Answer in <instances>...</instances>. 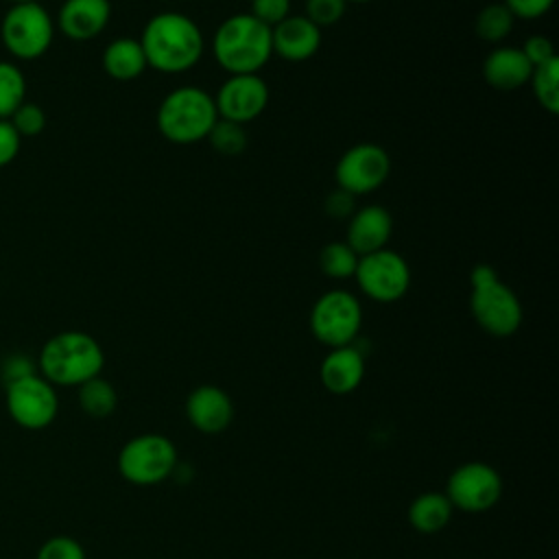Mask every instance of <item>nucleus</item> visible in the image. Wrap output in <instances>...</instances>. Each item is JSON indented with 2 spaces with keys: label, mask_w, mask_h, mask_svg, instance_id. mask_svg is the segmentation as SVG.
<instances>
[{
  "label": "nucleus",
  "mask_w": 559,
  "mask_h": 559,
  "mask_svg": "<svg viewBox=\"0 0 559 559\" xmlns=\"http://www.w3.org/2000/svg\"><path fill=\"white\" fill-rule=\"evenodd\" d=\"M138 41L144 50L146 66L164 74H181L192 70L205 50V39L199 24L177 11L153 15Z\"/></svg>",
  "instance_id": "1"
},
{
  "label": "nucleus",
  "mask_w": 559,
  "mask_h": 559,
  "mask_svg": "<svg viewBox=\"0 0 559 559\" xmlns=\"http://www.w3.org/2000/svg\"><path fill=\"white\" fill-rule=\"evenodd\" d=\"M105 352L100 343L81 330H63L52 334L39 349L37 371L52 386H79L100 376Z\"/></svg>",
  "instance_id": "2"
},
{
  "label": "nucleus",
  "mask_w": 559,
  "mask_h": 559,
  "mask_svg": "<svg viewBox=\"0 0 559 559\" xmlns=\"http://www.w3.org/2000/svg\"><path fill=\"white\" fill-rule=\"evenodd\" d=\"M212 55L227 74H258L273 57L271 26L251 13L229 15L212 37Z\"/></svg>",
  "instance_id": "3"
},
{
  "label": "nucleus",
  "mask_w": 559,
  "mask_h": 559,
  "mask_svg": "<svg viewBox=\"0 0 559 559\" xmlns=\"http://www.w3.org/2000/svg\"><path fill=\"white\" fill-rule=\"evenodd\" d=\"M157 129L173 144H194L207 138L218 120L214 96L203 87L181 85L170 90L157 107Z\"/></svg>",
  "instance_id": "4"
},
{
  "label": "nucleus",
  "mask_w": 559,
  "mask_h": 559,
  "mask_svg": "<svg viewBox=\"0 0 559 559\" xmlns=\"http://www.w3.org/2000/svg\"><path fill=\"white\" fill-rule=\"evenodd\" d=\"M469 310L480 330L504 338L520 330L524 310L518 295L496 275L493 266L476 264L469 273Z\"/></svg>",
  "instance_id": "5"
},
{
  "label": "nucleus",
  "mask_w": 559,
  "mask_h": 559,
  "mask_svg": "<svg viewBox=\"0 0 559 559\" xmlns=\"http://www.w3.org/2000/svg\"><path fill=\"white\" fill-rule=\"evenodd\" d=\"M55 31L52 15L37 0L13 4L2 15L0 41L13 59L33 61L50 50Z\"/></svg>",
  "instance_id": "6"
},
{
  "label": "nucleus",
  "mask_w": 559,
  "mask_h": 559,
  "mask_svg": "<svg viewBox=\"0 0 559 559\" xmlns=\"http://www.w3.org/2000/svg\"><path fill=\"white\" fill-rule=\"evenodd\" d=\"M177 469L175 443L157 432H144L129 439L118 452L120 476L140 487L157 485Z\"/></svg>",
  "instance_id": "7"
},
{
  "label": "nucleus",
  "mask_w": 559,
  "mask_h": 559,
  "mask_svg": "<svg viewBox=\"0 0 559 559\" xmlns=\"http://www.w3.org/2000/svg\"><path fill=\"white\" fill-rule=\"evenodd\" d=\"M308 323L321 345L330 349L352 345L362 325V306L354 293L334 288L312 304Z\"/></svg>",
  "instance_id": "8"
},
{
  "label": "nucleus",
  "mask_w": 559,
  "mask_h": 559,
  "mask_svg": "<svg viewBox=\"0 0 559 559\" xmlns=\"http://www.w3.org/2000/svg\"><path fill=\"white\" fill-rule=\"evenodd\" d=\"M354 280L362 295L378 304H393L408 293V262L393 249L384 247L358 258Z\"/></svg>",
  "instance_id": "9"
},
{
  "label": "nucleus",
  "mask_w": 559,
  "mask_h": 559,
  "mask_svg": "<svg viewBox=\"0 0 559 559\" xmlns=\"http://www.w3.org/2000/svg\"><path fill=\"white\" fill-rule=\"evenodd\" d=\"M7 386V411L11 419L26 430L48 428L59 413L57 386H52L39 371L17 378Z\"/></svg>",
  "instance_id": "10"
},
{
  "label": "nucleus",
  "mask_w": 559,
  "mask_h": 559,
  "mask_svg": "<svg viewBox=\"0 0 559 559\" xmlns=\"http://www.w3.org/2000/svg\"><path fill=\"white\" fill-rule=\"evenodd\" d=\"M445 496L454 509L483 513L496 507L502 496V478L496 467L483 461H467L454 467L445 483Z\"/></svg>",
  "instance_id": "11"
},
{
  "label": "nucleus",
  "mask_w": 559,
  "mask_h": 559,
  "mask_svg": "<svg viewBox=\"0 0 559 559\" xmlns=\"http://www.w3.org/2000/svg\"><path fill=\"white\" fill-rule=\"evenodd\" d=\"M391 173L389 153L373 142L349 146L336 162L334 177L341 190L358 197L378 190Z\"/></svg>",
  "instance_id": "12"
},
{
  "label": "nucleus",
  "mask_w": 559,
  "mask_h": 559,
  "mask_svg": "<svg viewBox=\"0 0 559 559\" xmlns=\"http://www.w3.org/2000/svg\"><path fill=\"white\" fill-rule=\"evenodd\" d=\"M269 85L258 74H229L214 96L216 114L223 120L247 124L269 105Z\"/></svg>",
  "instance_id": "13"
},
{
  "label": "nucleus",
  "mask_w": 559,
  "mask_h": 559,
  "mask_svg": "<svg viewBox=\"0 0 559 559\" xmlns=\"http://www.w3.org/2000/svg\"><path fill=\"white\" fill-rule=\"evenodd\" d=\"M186 419L203 435L223 432L234 419V402L216 384H199L186 397Z\"/></svg>",
  "instance_id": "14"
},
{
  "label": "nucleus",
  "mask_w": 559,
  "mask_h": 559,
  "mask_svg": "<svg viewBox=\"0 0 559 559\" xmlns=\"http://www.w3.org/2000/svg\"><path fill=\"white\" fill-rule=\"evenodd\" d=\"M109 20V0H63L57 11L55 28L72 41H90L107 28Z\"/></svg>",
  "instance_id": "15"
},
{
  "label": "nucleus",
  "mask_w": 559,
  "mask_h": 559,
  "mask_svg": "<svg viewBox=\"0 0 559 559\" xmlns=\"http://www.w3.org/2000/svg\"><path fill=\"white\" fill-rule=\"evenodd\" d=\"M273 55L284 61H306L317 55L321 46V28L312 24L306 15H288L271 28Z\"/></svg>",
  "instance_id": "16"
},
{
  "label": "nucleus",
  "mask_w": 559,
  "mask_h": 559,
  "mask_svg": "<svg viewBox=\"0 0 559 559\" xmlns=\"http://www.w3.org/2000/svg\"><path fill=\"white\" fill-rule=\"evenodd\" d=\"M319 378L325 391L334 395H347L356 391L365 378V354L354 343L332 347L321 360Z\"/></svg>",
  "instance_id": "17"
},
{
  "label": "nucleus",
  "mask_w": 559,
  "mask_h": 559,
  "mask_svg": "<svg viewBox=\"0 0 559 559\" xmlns=\"http://www.w3.org/2000/svg\"><path fill=\"white\" fill-rule=\"evenodd\" d=\"M393 231V218L382 205H365L349 216L345 242L358 253H373L384 249Z\"/></svg>",
  "instance_id": "18"
},
{
  "label": "nucleus",
  "mask_w": 559,
  "mask_h": 559,
  "mask_svg": "<svg viewBox=\"0 0 559 559\" xmlns=\"http://www.w3.org/2000/svg\"><path fill=\"white\" fill-rule=\"evenodd\" d=\"M533 66L515 46H498L483 61V79L496 90H518L528 83Z\"/></svg>",
  "instance_id": "19"
},
{
  "label": "nucleus",
  "mask_w": 559,
  "mask_h": 559,
  "mask_svg": "<svg viewBox=\"0 0 559 559\" xmlns=\"http://www.w3.org/2000/svg\"><path fill=\"white\" fill-rule=\"evenodd\" d=\"M146 57L138 39L118 37L103 50V70L114 81H133L146 70Z\"/></svg>",
  "instance_id": "20"
},
{
  "label": "nucleus",
  "mask_w": 559,
  "mask_h": 559,
  "mask_svg": "<svg viewBox=\"0 0 559 559\" xmlns=\"http://www.w3.org/2000/svg\"><path fill=\"white\" fill-rule=\"evenodd\" d=\"M452 513H454L452 502L448 500L445 493H439V491L419 493L408 504V522L417 533H424V535L443 531L450 524Z\"/></svg>",
  "instance_id": "21"
},
{
  "label": "nucleus",
  "mask_w": 559,
  "mask_h": 559,
  "mask_svg": "<svg viewBox=\"0 0 559 559\" xmlns=\"http://www.w3.org/2000/svg\"><path fill=\"white\" fill-rule=\"evenodd\" d=\"M76 389H79V393H76L79 406L92 419H105L118 406V393H116L114 384L109 380H105L103 376L90 378L87 382L79 384Z\"/></svg>",
  "instance_id": "22"
},
{
  "label": "nucleus",
  "mask_w": 559,
  "mask_h": 559,
  "mask_svg": "<svg viewBox=\"0 0 559 559\" xmlns=\"http://www.w3.org/2000/svg\"><path fill=\"white\" fill-rule=\"evenodd\" d=\"M513 24H515V17L511 15V11L502 2H493V4H485L478 11L474 20V31L483 41L500 44L511 35Z\"/></svg>",
  "instance_id": "23"
},
{
  "label": "nucleus",
  "mask_w": 559,
  "mask_h": 559,
  "mask_svg": "<svg viewBox=\"0 0 559 559\" xmlns=\"http://www.w3.org/2000/svg\"><path fill=\"white\" fill-rule=\"evenodd\" d=\"M528 83L542 109L552 116L559 114V57L533 68Z\"/></svg>",
  "instance_id": "24"
},
{
  "label": "nucleus",
  "mask_w": 559,
  "mask_h": 559,
  "mask_svg": "<svg viewBox=\"0 0 559 559\" xmlns=\"http://www.w3.org/2000/svg\"><path fill=\"white\" fill-rule=\"evenodd\" d=\"M26 100V76L13 61L0 59V118H9Z\"/></svg>",
  "instance_id": "25"
},
{
  "label": "nucleus",
  "mask_w": 559,
  "mask_h": 559,
  "mask_svg": "<svg viewBox=\"0 0 559 559\" xmlns=\"http://www.w3.org/2000/svg\"><path fill=\"white\" fill-rule=\"evenodd\" d=\"M358 253L343 240V242H328L319 253V266L325 277L332 280H349L354 277Z\"/></svg>",
  "instance_id": "26"
},
{
  "label": "nucleus",
  "mask_w": 559,
  "mask_h": 559,
  "mask_svg": "<svg viewBox=\"0 0 559 559\" xmlns=\"http://www.w3.org/2000/svg\"><path fill=\"white\" fill-rule=\"evenodd\" d=\"M205 140H210L212 148L216 153H221V155H240L245 151V146H247L245 124L218 118L214 122V127L210 129Z\"/></svg>",
  "instance_id": "27"
},
{
  "label": "nucleus",
  "mask_w": 559,
  "mask_h": 559,
  "mask_svg": "<svg viewBox=\"0 0 559 559\" xmlns=\"http://www.w3.org/2000/svg\"><path fill=\"white\" fill-rule=\"evenodd\" d=\"M9 122L13 124V129L20 133V138H37L44 129H46V111L44 107H39L37 103L24 100L11 116Z\"/></svg>",
  "instance_id": "28"
},
{
  "label": "nucleus",
  "mask_w": 559,
  "mask_h": 559,
  "mask_svg": "<svg viewBox=\"0 0 559 559\" xmlns=\"http://www.w3.org/2000/svg\"><path fill=\"white\" fill-rule=\"evenodd\" d=\"M35 559H87V557L83 546L74 537L55 535L39 546Z\"/></svg>",
  "instance_id": "29"
},
{
  "label": "nucleus",
  "mask_w": 559,
  "mask_h": 559,
  "mask_svg": "<svg viewBox=\"0 0 559 559\" xmlns=\"http://www.w3.org/2000/svg\"><path fill=\"white\" fill-rule=\"evenodd\" d=\"M347 9V0H306V17L317 24L319 28L323 26H334Z\"/></svg>",
  "instance_id": "30"
},
{
  "label": "nucleus",
  "mask_w": 559,
  "mask_h": 559,
  "mask_svg": "<svg viewBox=\"0 0 559 559\" xmlns=\"http://www.w3.org/2000/svg\"><path fill=\"white\" fill-rule=\"evenodd\" d=\"M253 17H258L266 26L280 24L284 17L290 15V0H251V11Z\"/></svg>",
  "instance_id": "31"
},
{
  "label": "nucleus",
  "mask_w": 559,
  "mask_h": 559,
  "mask_svg": "<svg viewBox=\"0 0 559 559\" xmlns=\"http://www.w3.org/2000/svg\"><path fill=\"white\" fill-rule=\"evenodd\" d=\"M22 146L20 133L13 129L9 118H0V168L15 162Z\"/></svg>",
  "instance_id": "32"
},
{
  "label": "nucleus",
  "mask_w": 559,
  "mask_h": 559,
  "mask_svg": "<svg viewBox=\"0 0 559 559\" xmlns=\"http://www.w3.org/2000/svg\"><path fill=\"white\" fill-rule=\"evenodd\" d=\"M520 50L524 52V57L528 59V63L533 68H537V66H542V63H546V61L557 57L555 55V46H552V41L546 35H531Z\"/></svg>",
  "instance_id": "33"
},
{
  "label": "nucleus",
  "mask_w": 559,
  "mask_h": 559,
  "mask_svg": "<svg viewBox=\"0 0 559 559\" xmlns=\"http://www.w3.org/2000/svg\"><path fill=\"white\" fill-rule=\"evenodd\" d=\"M37 371V362L31 360L28 356L24 354H11L4 358L2 367H0V378L4 384L17 380V378H24V376H31Z\"/></svg>",
  "instance_id": "34"
},
{
  "label": "nucleus",
  "mask_w": 559,
  "mask_h": 559,
  "mask_svg": "<svg viewBox=\"0 0 559 559\" xmlns=\"http://www.w3.org/2000/svg\"><path fill=\"white\" fill-rule=\"evenodd\" d=\"M502 4L511 11L513 17L537 20L552 9L555 0H504Z\"/></svg>",
  "instance_id": "35"
},
{
  "label": "nucleus",
  "mask_w": 559,
  "mask_h": 559,
  "mask_svg": "<svg viewBox=\"0 0 559 559\" xmlns=\"http://www.w3.org/2000/svg\"><path fill=\"white\" fill-rule=\"evenodd\" d=\"M354 199H356L354 194L336 188L325 197V214L332 218H349L356 212Z\"/></svg>",
  "instance_id": "36"
},
{
  "label": "nucleus",
  "mask_w": 559,
  "mask_h": 559,
  "mask_svg": "<svg viewBox=\"0 0 559 559\" xmlns=\"http://www.w3.org/2000/svg\"><path fill=\"white\" fill-rule=\"evenodd\" d=\"M9 2V7H13V4H26V2H35V0H7Z\"/></svg>",
  "instance_id": "37"
},
{
  "label": "nucleus",
  "mask_w": 559,
  "mask_h": 559,
  "mask_svg": "<svg viewBox=\"0 0 559 559\" xmlns=\"http://www.w3.org/2000/svg\"><path fill=\"white\" fill-rule=\"evenodd\" d=\"M347 2H369V0H347Z\"/></svg>",
  "instance_id": "38"
}]
</instances>
